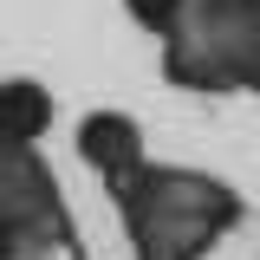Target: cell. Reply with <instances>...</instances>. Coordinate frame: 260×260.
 <instances>
[{
    "label": "cell",
    "instance_id": "obj_4",
    "mask_svg": "<svg viewBox=\"0 0 260 260\" xmlns=\"http://www.w3.org/2000/svg\"><path fill=\"white\" fill-rule=\"evenodd\" d=\"M52 130V91L32 78H0V143H39Z\"/></svg>",
    "mask_w": 260,
    "mask_h": 260
},
{
    "label": "cell",
    "instance_id": "obj_1",
    "mask_svg": "<svg viewBox=\"0 0 260 260\" xmlns=\"http://www.w3.org/2000/svg\"><path fill=\"white\" fill-rule=\"evenodd\" d=\"M111 195H117V208L130 221L137 260H195L215 241V228L234 215L221 182L189 176V169H150V162Z\"/></svg>",
    "mask_w": 260,
    "mask_h": 260
},
{
    "label": "cell",
    "instance_id": "obj_2",
    "mask_svg": "<svg viewBox=\"0 0 260 260\" xmlns=\"http://www.w3.org/2000/svg\"><path fill=\"white\" fill-rule=\"evenodd\" d=\"M78 234L32 143H0V260H72Z\"/></svg>",
    "mask_w": 260,
    "mask_h": 260
},
{
    "label": "cell",
    "instance_id": "obj_5",
    "mask_svg": "<svg viewBox=\"0 0 260 260\" xmlns=\"http://www.w3.org/2000/svg\"><path fill=\"white\" fill-rule=\"evenodd\" d=\"M124 7H130V20L143 32H156V39H169L176 20H182V0H124Z\"/></svg>",
    "mask_w": 260,
    "mask_h": 260
},
{
    "label": "cell",
    "instance_id": "obj_3",
    "mask_svg": "<svg viewBox=\"0 0 260 260\" xmlns=\"http://www.w3.org/2000/svg\"><path fill=\"white\" fill-rule=\"evenodd\" d=\"M78 156L91 162L111 189H124L130 176L143 169V130L130 124L124 111H91V117L78 124Z\"/></svg>",
    "mask_w": 260,
    "mask_h": 260
}]
</instances>
